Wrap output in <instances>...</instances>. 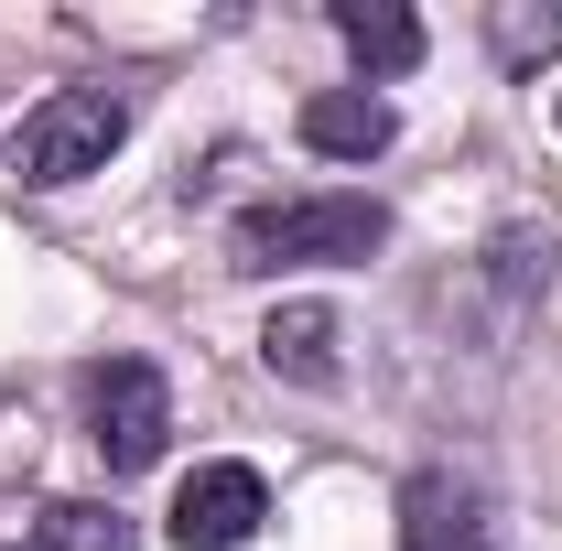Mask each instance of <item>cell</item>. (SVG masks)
<instances>
[{
	"instance_id": "cell-10",
	"label": "cell",
	"mask_w": 562,
	"mask_h": 551,
	"mask_svg": "<svg viewBox=\"0 0 562 551\" xmlns=\"http://www.w3.org/2000/svg\"><path fill=\"white\" fill-rule=\"evenodd\" d=\"M33 551H131V519H120V508H44V519H33Z\"/></svg>"
},
{
	"instance_id": "cell-6",
	"label": "cell",
	"mask_w": 562,
	"mask_h": 551,
	"mask_svg": "<svg viewBox=\"0 0 562 551\" xmlns=\"http://www.w3.org/2000/svg\"><path fill=\"white\" fill-rule=\"evenodd\" d=\"M336 336H347V325H336L325 303H281L271 325H260V368H271V379H292V390H336V379H347Z\"/></svg>"
},
{
	"instance_id": "cell-3",
	"label": "cell",
	"mask_w": 562,
	"mask_h": 551,
	"mask_svg": "<svg viewBox=\"0 0 562 551\" xmlns=\"http://www.w3.org/2000/svg\"><path fill=\"white\" fill-rule=\"evenodd\" d=\"M87 443H98L109 476L162 465V443H173V390H162L151 357H109V368L87 379Z\"/></svg>"
},
{
	"instance_id": "cell-4",
	"label": "cell",
	"mask_w": 562,
	"mask_h": 551,
	"mask_svg": "<svg viewBox=\"0 0 562 551\" xmlns=\"http://www.w3.org/2000/svg\"><path fill=\"white\" fill-rule=\"evenodd\" d=\"M260 519H271V486H260V465H195V476L173 486V551H238L260 541Z\"/></svg>"
},
{
	"instance_id": "cell-7",
	"label": "cell",
	"mask_w": 562,
	"mask_h": 551,
	"mask_svg": "<svg viewBox=\"0 0 562 551\" xmlns=\"http://www.w3.org/2000/svg\"><path fill=\"white\" fill-rule=\"evenodd\" d=\"M390 140H401V120H390V98H368V87L303 98V151H325V162H379Z\"/></svg>"
},
{
	"instance_id": "cell-8",
	"label": "cell",
	"mask_w": 562,
	"mask_h": 551,
	"mask_svg": "<svg viewBox=\"0 0 562 551\" xmlns=\"http://www.w3.org/2000/svg\"><path fill=\"white\" fill-rule=\"evenodd\" d=\"M336 44H347L368 76H412L422 66V22L401 0H336Z\"/></svg>"
},
{
	"instance_id": "cell-5",
	"label": "cell",
	"mask_w": 562,
	"mask_h": 551,
	"mask_svg": "<svg viewBox=\"0 0 562 551\" xmlns=\"http://www.w3.org/2000/svg\"><path fill=\"white\" fill-rule=\"evenodd\" d=\"M401 541L412 551H487V497L432 465V476L401 486Z\"/></svg>"
},
{
	"instance_id": "cell-1",
	"label": "cell",
	"mask_w": 562,
	"mask_h": 551,
	"mask_svg": "<svg viewBox=\"0 0 562 551\" xmlns=\"http://www.w3.org/2000/svg\"><path fill=\"white\" fill-rule=\"evenodd\" d=\"M379 238H390L379 195H281L238 216V271H325V260H368Z\"/></svg>"
},
{
	"instance_id": "cell-9",
	"label": "cell",
	"mask_w": 562,
	"mask_h": 551,
	"mask_svg": "<svg viewBox=\"0 0 562 551\" xmlns=\"http://www.w3.org/2000/svg\"><path fill=\"white\" fill-rule=\"evenodd\" d=\"M487 44H497V66H519V76L552 66V55H562V0H552V11H530V0H497V11H487Z\"/></svg>"
},
{
	"instance_id": "cell-2",
	"label": "cell",
	"mask_w": 562,
	"mask_h": 551,
	"mask_svg": "<svg viewBox=\"0 0 562 551\" xmlns=\"http://www.w3.org/2000/svg\"><path fill=\"white\" fill-rule=\"evenodd\" d=\"M120 140H131V87H55L44 109H22V131H11V173L55 195V184L109 173Z\"/></svg>"
}]
</instances>
